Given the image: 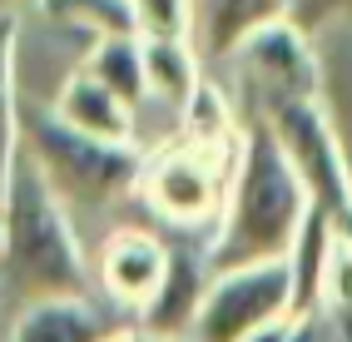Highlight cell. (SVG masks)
Instances as JSON below:
<instances>
[{"label":"cell","mask_w":352,"mask_h":342,"mask_svg":"<svg viewBox=\"0 0 352 342\" xmlns=\"http://www.w3.org/2000/svg\"><path fill=\"white\" fill-rule=\"evenodd\" d=\"M85 293H95V278H89L75 218L20 144L6 203H0V308L15 317L30 303L85 298Z\"/></svg>","instance_id":"obj_1"},{"label":"cell","mask_w":352,"mask_h":342,"mask_svg":"<svg viewBox=\"0 0 352 342\" xmlns=\"http://www.w3.org/2000/svg\"><path fill=\"white\" fill-rule=\"evenodd\" d=\"M308 214H313V198L302 189V179L293 174V164L283 159V149L268 139V129L263 124L243 129L239 154H233V174H228L223 214L204 248L208 273L283 263Z\"/></svg>","instance_id":"obj_2"},{"label":"cell","mask_w":352,"mask_h":342,"mask_svg":"<svg viewBox=\"0 0 352 342\" xmlns=\"http://www.w3.org/2000/svg\"><path fill=\"white\" fill-rule=\"evenodd\" d=\"M20 144L45 174V184L55 189V198L69 209V218L75 209H104V203L124 198L129 189H139V174H144V159L134 144L85 139V134L65 129L50 109L20 114Z\"/></svg>","instance_id":"obj_3"},{"label":"cell","mask_w":352,"mask_h":342,"mask_svg":"<svg viewBox=\"0 0 352 342\" xmlns=\"http://www.w3.org/2000/svg\"><path fill=\"white\" fill-rule=\"evenodd\" d=\"M233 154H239V139L233 144H194L179 139L164 154H154L144 174H139V194L144 203L174 228H208L223 214L228 198V174H233Z\"/></svg>","instance_id":"obj_4"},{"label":"cell","mask_w":352,"mask_h":342,"mask_svg":"<svg viewBox=\"0 0 352 342\" xmlns=\"http://www.w3.org/2000/svg\"><path fill=\"white\" fill-rule=\"evenodd\" d=\"M278 323H293V273L283 263H253L208 273L189 342H253Z\"/></svg>","instance_id":"obj_5"},{"label":"cell","mask_w":352,"mask_h":342,"mask_svg":"<svg viewBox=\"0 0 352 342\" xmlns=\"http://www.w3.org/2000/svg\"><path fill=\"white\" fill-rule=\"evenodd\" d=\"M263 129H268V139L283 149L293 174L302 179L313 209H322L342 233V223H352V174H347L342 144H338L333 124H327V114L318 109V100H298V104L268 109Z\"/></svg>","instance_id":"obj_6"},{"label":"cell","mask_w":352,"mask_h":342,"mask_svg":"<svg viewBox=\"0 0 352 342\" xmlns=\"http://www.w3.org/2000/svg\"><path fill=\"white\" fill-rule=\"evenodd\" d=\"M239 75L258 95V109H278V104H298V100H318V55L302 25L283 10L278 20H268L263 30H253L239 50Z\"/></svg>","instance_id":"obj_7"},{"label":"cell","mask_w":352,"mask_h":342,"mask_svg":"<svg viewBox=\"0 0 352 342\" xmlns=\"http://www.w3.org/2000/svg\"><path fill=\"white\" fill-rule=\"evenodd\" d=\"M169 263H174V248L164 243L154 228H109L104 243L95 248V263H89V278L104 293L109 308H124L134 317H144L159 298L164 278H169Z\"/></svg>","instance_id":"obj_8"},{"label":"cell","mask_w":352,"mask_h":342,"mask_svg":"<svg viewBox=\"0 0 352 342\" xmlns=\"http://www.w3.org/2000/svg\"><path fill=\"white\" fill-rule=\"evenodd\" d=\"M114 332H124L120 317L95 293L30 303L6 323V342H109Z\"/></svg>","instance_id":"obj_9"},{"label":"cell","mask_w":352,"mask_h":342,"mask_svg":"<svg viewBox=\"0 0 352 342\" xmlns=\"http://www.w3.org/2000/svg\"><path fill=\"white\" fill-rule=\"evenodd\" d=\"M50 114H55L65 129L85 134V139L134 144V109H129L120 95H109V89H104L95 75H85V70H69V75H65Z\"/></svg>","instance_id":"obj_10"},{"label":"cell","mask_w":352,"mask_h":342,"mask_svg":"<svg viewBox=\"0 0 352 342\" xmlns=\"http://www.w3.org/2000/svg\"><path fill=\"white\" fill-rule=\"evenodd\" d=\"M204 288H208V263H204V253L194 258L189 248H174L169 278H164L154 308L139 317V328H144V332H159V337H189V332H194V317H199V303H204Z\"/></svg>","instance_id":"obj_11"},{"label":"cell","mask_w":352,"mask_h":342,"mask_svg":"<svg viewBox=\"0 0 352 342\" xmlns=\"http://www.w3.org/2000/svg\"><path fill=\"white\" fill-rule=\"evenodd\" d=\"M288 5L278 0H219V5H194V25H189V50L199 55H233L239 45L263 30L268 20H278Z\"/></svg>","instance_id":"obj_12"},{"label":"cell","mask_w":352,"mask_h":342,"mask_svg":"<svg viewBox=\"0 0 352 342\" xmlns=\"http://www.w3.org/2000/svg\"><path fill=\"white\" fill-rule=\"evenodd\" d=\"M20 20L0 10V203L20 159Z\"/></svg>","instance_id":"obj_13"},{"label":"cell","mask_w":352,"mask_h":342,"mask_svg":"<svg viewBox=\"0 0 352 342\" xmlns=\"http://www.w3.org/2000/svg\"><path fill=\"white\" fill-rule=\"evenodd\" d=\"M80 70L95 75L109 95H120L129 109H139V104L149 100V84H144V45H139V35H100Z\"/></svg>","instance_id":"obj_14"},{"label":"cell","mask_w":352,"mask_h":342,"mask_svg":"<svg viewBox=\"0 0 352 342\" xmlns=\"http://www.w3.org/2000/svg\"><path fill=\"white\" fill-rule=\"evenodd\" d=\"M144 45V84L149 95L169 100V104H189L199 80V55L189 50V40H139Z\"/></svg>","instance_id":"obj_15"},{"label":"cell","mask_w":352,"mask_h":342,"mask_svg":"<svg viewBox=\"0 0 352 342\" xmlns=\"http://www.w3.org/2000/svg\"><path fill=\"white\" fill-rule=\"evenodd\" d=\"M134 25L139 40H189L194 25V5H179V0H139L134 5Z\"/></svg>","instance_id":"obj_16"},{"label":"cell","mask_w":352,"mask_h":342,"mask_svg":"<svg viewBox=\"0 0 352 342\" xmlns=\"http://www.w3.org/2000/svg\"><path fill=\"white\" fill-rule=\"evenodd\" d=\"M109 342H189V337H159V332H144V328H124V332H114Z\"/></svg>","instance_id":"obj_17"},{"label":"cell","mask_w":352,"mask_h":342,"mask_svg":"<svg viewBox=\"0 0 352 342\" xmlns=\"http://www.w3.org/2000/svg\"><path fill=\"white\" fill-rule=\"evenodd\" d=\"M0 317H6V308H0Z\"/></svg>","instance_id":"obj_18"}]
</instances>
